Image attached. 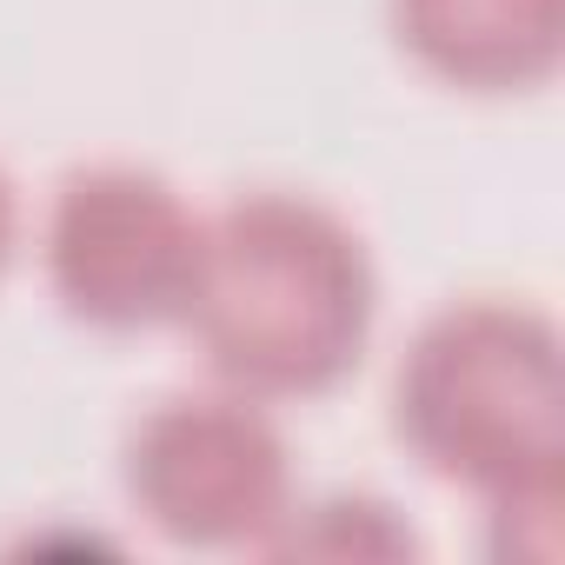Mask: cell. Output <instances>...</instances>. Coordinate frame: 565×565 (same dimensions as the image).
Masks as SVG:
<instances>
[{"label": "cell", "mask_w": 565, "mask_h": 565, "mask_svg": "<svg viewBox=\"0 0 565 565\" xmlns=\"http://www.w3.org/2000/svg\"><path fill=\"white\" fill-rule=\"evenodd\" d=\"M180 320L206 366L253 399L327 393L373 333V259L307 193H246L200 220Z\"/></svg>", "instance_id": "cell-1"}, {"label": "cell", "mask_w": 565, "mask_h": 565, "mask_svg": "<svg viewBox=\"0 0 565 565\" xmlns=\"http://www.w3.org/2000/svg\"><path fill=\"white\" fill-rule=\"evenodd\" d=\"M399 439L499 505H552V327L486 300L439 313L399 360Z\"/></svg>", "instance_id": "cell-2"}, {"label": "cell", "mask_w": 565, "mask_h": 565, "mask_svg": "<svg viewBox=\"0 0 565 565\" xmlns=\"http://www.w3.org/2000/svg\"><path fill=\"white\" fill-rule=\"evenodd\" d=\"M127 492L180 545H266L294 512V466L253 393H173L127 439Z\"/></svg>", "instance_id": "cell-3"}, {"label": "cell", "mask_w": 565, "mask_h": 565, "mask_svg": "<svg viewBox=\"0 0 565 565\" xmlns=\"http://www.w3.org/2000/svg\"><path fill=\"white\" fill-rule=\"evenodd\" d=\"M200 220L186 200L140 167H81L47 206V279L87 327L180 320L193 287Z\"/></svg>", "instance_id": "cell-4"}, {"label": "cell", "mask_w": 565, "mask_h": 565, "mask_svg": "<svg viewBox=\"0 0 565 565\" xmlns=\"http://www.w3.org/2000/svg\"><path fill=\"white\" fill-rule=\"evenodd\" d=\"M399 41L459 87H512L552 67L558 0H393Z\"/></svg>", "instance_id": "cell-5"}, {"label": "cell", "mask_w": 565, "mask_h": 565, "mask_svg": "<svg viewBox=\"0 0 565 565\" xmlns=\"http://www.w3.org/2000/svg\"><path fill=\"white\" fill-rule=\"evenodd\" d=\"M266 552H320V558H399L413 552V532L373 505V499H327V505H294L273 525Z\"/></svg>", "instance_id": "cell-6"}, {"label": "cell", "mask_w": 565, "mask_h": 565, "mask_svg": "<svg viewBox=\"0 0 565 565\" xmlns=\"http://www.w3.org/2000/svg\"><path fill=\"white\" fill-rule=\"evenodd\" d=\"M14 233H21V206H14L8 173H0V273H8V259H14Z\"/></svg>", "instance_id": "cell-7"}]
</instances>
